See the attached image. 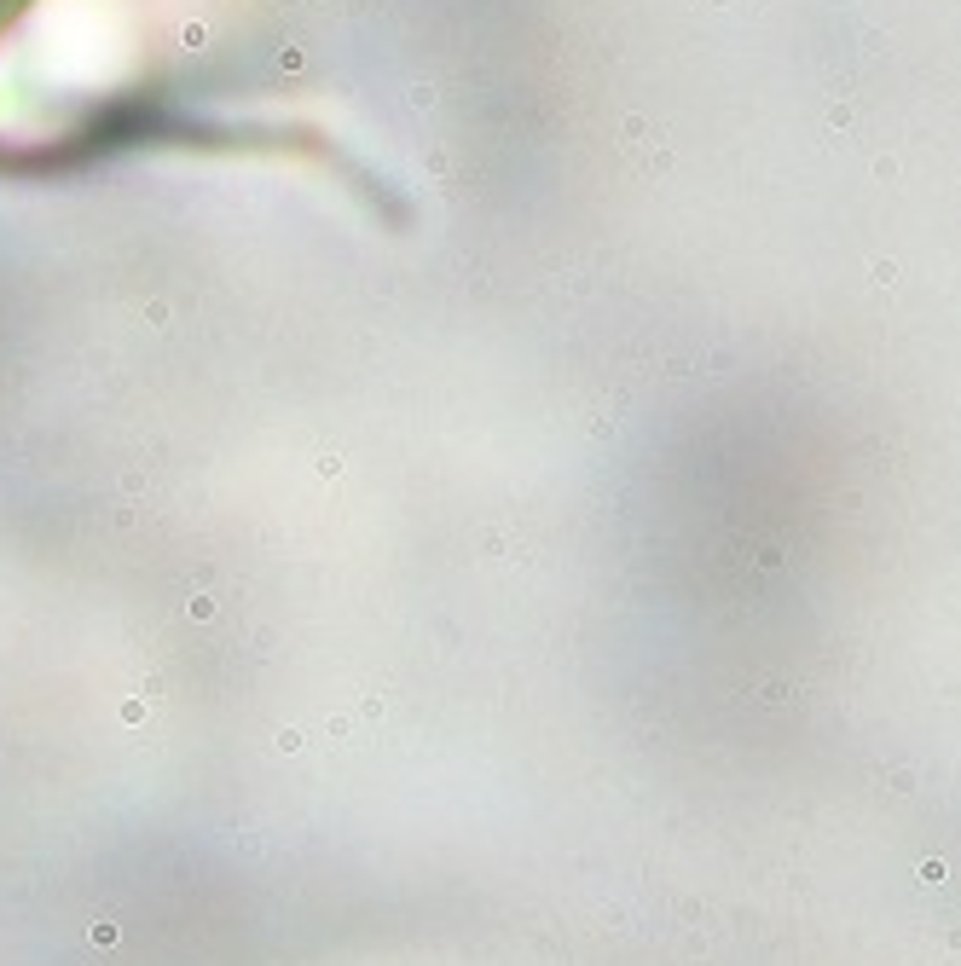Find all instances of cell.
<instances>
[{
	"label": "cell",
	"mask_w": 961,
	"mask_h": 966,
	"mask_svg": "<svg viewBox=\"0 0 961 966\" xmlns=\"http://www.w3.org/2000/svg\"><path fill=\"white\" fill-rule=\"evenodd\" d=\"M12 6H18V0H0V18H6V12H12Z\"/></svg>",
	"instance_id": "1"
}]
</instances>
